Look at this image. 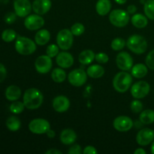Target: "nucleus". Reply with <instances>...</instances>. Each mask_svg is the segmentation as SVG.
Wrapping results in <instances>:
<instances>
[{"mask_svg":"<svg viewBox=\"0 0 154 154\" xmlns=\"http://www.w3.org/2000/svg\"><path fill=\"white\" fill-rule=\"evenodd\" d=\"M44 96L37 88L27 89L23 94V102L27 109L35 110L40 108L43 103Z\"/></svg>","mask_w":154,"mask_h":154,"instance_id":"obj_1","label":"nucleus"},{"mask_svg":"<svg viewBox=\"0 0 154 154\" xmlns=\"http://www.w3.org/2000/svg\"><path fill=\"white\" fill-rule=\"evenodd\" d=\"M132 84V76L126 71L118 72L113 79V87L118 93H125L131 88Z\"/></svg>","mask_w":154,"mask_h":154,"instance_id":"obj_2","label":"nucleus"},{"mask_svg":"<svg viewBox=\"0 0 154 154\" xmlns=\"http://www.w3.org/2000/svg\"><path fill=\"white\" fill-rule=\"evenodd\" d=\"M36 48L35 42L27 37L18 36L15 41V50L21 55H31L36 51Z\"/></svg>","mask_w":154,"mask_h":154,"instance_id":"obj_3","label":"nucleus"},{"mask_svg":"<svg viewBox=\"0 0 154 154\" xmlns=\"http://www.w3.org/2000/svg\"><path fill=\"white\" fill-rule=\"evenodd\" d=\"M126 46L129 51L135 54H143L147 49V42L143 36L139 35H132L126 42Z\"/></svg>","mask_w":154,"mask_h":154,"instance_id":"obj_4","label":"nucleus"},{"mask_svg":"<svg viewBox=\"0 0 154 154\" xmlns=\"http://www.w3.org/2000/svg\"><path fill=\"white\" fill-rule=\"evenodd\" d=\"M109 20L114 26L123 28L129 23L130 17L126 11L123 9H114L110 13Z\"/></svg>","mask_w":154,"mask_h":154,"instance_id":"obj_5","label":"nucleus"},{"mask_svg":"<svg viewBox=\"0 0 154 154\" xmlns=\"http://www.w3.org/2000/svg\"><path fill=\"white\" fill-rule=\"evenodd\" d=\"M74 35L68 29L60 30L57 35V43L59 48L63 51H68L72 47L74 42Z\"/></svg>","mask_w":154,"mask_h":154,"instance_id":"obj_6","label":"nucleus"},{"mask_svg":"<svg viewBox=\"0 0 154 154\" xmlns=\"http://www.w3.org/2000/svg\"><path fill=\"white\" fill-rule=\"evenodd\" d=\"M29 129L32 133L36 135L46 134L51 129V124L45 119L36 118L31 120L29 123Z\"/></svg>","mask_w":154,"mask_h":154,"instance_id":"obj_7","label":"nucleus"},{"mask_svg":"<svg viewBox=\"0 0 154 154\" xmlns=\"http://www.w3.org/2000/svg\"><path fill=\"white\" fill-rule=\"evenodd\" d=\"M150 86L147 81H140L135 82L131 87V95L134 99H144L150 93Z\"/></svg>","mask_w":154,"mask_h":154,"instance_id":"obj_8","label":"nucleus"},{"mask_svg":"<svg viewBox=\"0 0 154 154\" xmlns=\"http://www.w3.org/2000/svg\"><path fill=\"white\" fill-rule=\"evenodd\" d=\"M87 72L83 69H74L68 75V80L69 84L74 87H81L87 82Z\"/></svg>","mask_w":154,"mask_h":154,"instance_id":"obj_9","label":"nucleus"},{"mask_svg":"<svg viewBox=\"0 0 154 154\" xmlns=\"http://www.w3.org/2000/svg\"><path fill=\"white\" fill-rule=\"evenodd\" d=\"M134 126V122L128 116H119L114 119L113 126L117 131L120 132H129Z\"/></svg>","mask_w":154,"mask_h":154,"instance_id":"obj_10","label":"nucleus"},{"mask_svg":"<svg viewBox=\"0 0 154 154\" xmlns=\"http://www.w3.org/2000/svg\"><path fill=\"white\" fill-rule=\"evenodd\" d=\"M14 9L17 17H26L31 13L32 5L29 0H14Z\"/></svg>","mask_w":154,"mask_h":154,"instance_id":"obj_11","label":"nucleus"},{"mask_svg":"<svg viewBox=\"0 0 154 154\" xmlns=\"http://www.w3.org/2000/svg\"><path fill=\"white\" fill-rule=\"evenodd\" d=\"M116 63L120 70L127 71L131 70L133 66V59L129 53L126 51L120 52L116 57Z\"/></svg>","mask_w":154,"mask_h":154,"instance_id":"obj_12","label":"nucleus"},{"mask_svg":"<svg viewBox=\"0 0 154 154\" xmlns=\"http://www.w3.org/2000/svg\"><path fill=\"white\" fill-rule=\"evenodd\" d=\"M45 25V20L42 17V15L37 14H30L26 17L24 20V26L26 28L31 31L38 30L43 27Z\"/></svg>","mask_w":154,"mask_h":154,"instance_id":"obj_13","label":"nucleus"},{"mask_svg":"<svg viewBox=\"0 0 154 154\" xmlns=\"http://www.w3.org/2000/svg\"><path fill=\"white\" fill-rule=\"evenodd\" d=\"M53 66L52 58L49 56H39L35 62V67L36 71L40 74H47L51 70Z\"/></svg>","mask_w":154,"mask_h":154,"instance_id":"obj_14","label":"nucleus"},{"mask_svg":"<svg viewBox=\"0 0 154 154\" xmlns=\"http://www.w3.org/2000/svg\"><path fill=\"white\" fill-rule=\"evenodd\" d=\"M154 141V131L149 128L139 130L136 135V142L140 146H147Z\"/></svg>","mask_w":154,"mask_h":154,"instance_id":"obj_15","label":"nucleus"},{"mask_svg":"<svg viewBox=\"0 0 154 154\" xmlns=\"http://www.w3.org/2000/svg\"><path fill=\"white\" fill-rule=\"evenodd\" d=\"M56 62L59 67L63 69H69L72 67L74 64V57L70 53L66 52V51H63L60 52L58 55L56 57Z\"/></svg>","mask_w":154,"mask_h":154,"instance_id":"obj_16","label":"nucleus"},{"mask_svg":"<svg viewBox=\"0 0 154 154\" xmlns=\"http://www.w3.org/2000/svg\"><path fill=\"white\" fill-rule=\"evenodd\" d=\"M32 5L35 14L44 15L51 10L52 2L51 0H34Z\"/></svg>","mask_w":154,"mask_h":154,"instance_id":"obj_17","label":"nucleus"},{"mask_svg":"<svg viewBox=\"0 0 154 154\" xmlns=\"http://www.w3.org/2000/svg\"><path fill=\"white\" fill-rule=\"evenodd\" d=\"M52 105L57 112L64 113L69 110L70 107V101L66 96H58L54 99Z\"/></svg>","mask_w":154,"mask_h":154,"instance_id":"obj_18","label":"nucleus"},{"mask_svg":"<svg viewBox=\"0 0 154 154\" xmlns=\"http://www.w3.org/2000/svg\"><path fill=\"white\" fill-rule=\"evenodd\" d=\"M77 134L73 129H65L60 133V141L65 145H71L76 141Z\"/></svg>","mask_w":154,"mask_h":154,"instance_id":"obj_19","label":"nucleus"},{"mask_svg":"<svg viewBox=\"0 0 154 154\" xmlns=\"http://www.w3.org/2000/svg\"><path fill=\"white\" fill-rule=\"evenodd\" d=\"M147 73H148V67L147 66V65H144L143 63L135 64L131 69L132 76L135 78H138V79L144 78L147 75Z\"/></svg>","mask_w":154,"mask_h":154,"instance_id":"obj_20","label":"nucleus"},{"mask_svg":"<svg viewBox=\"0 0 154 154\" xmlns=\"http://www.w3.org/2000/svg\"><path fill=\"white\" fill-rule=\"evenodd\" d=\"M21 96V90L16 85H11L5 90V97L10 102L18 100Z\"/></svg>","mask_w":154,"mask_h":154,"instance_id":"obj_21","label":"nucleus"},{"mask_svg":"<svg viewBox=\"0 0 154 154\" xmlns=\"http://www.w3.org/2000/svg\"><path fill=\"white\" fill-rule=\"evenodd\" d=\"M111 9V2L110 0H98L96 4V11L100 16H105Z\"/></svg>","mask_w":154,"mask_h":154,"instance_id":"obj_22","label":"nucleus"},{"mask_svg":"<svg viewBox=\"0 0 154 154\" xmlns=\"http://www.w3.org/2000/svg\"><path fill=\"white\" fill-rule=\"evenodd\" d=\"M50 39H51V33L48 30L45 29H39L35 35V42L36 45H40V46L47 45L49 42Z\"/></svg>","mask_w":154,"mask_h":154,"instance_id":"obj_23","label":"nucleus"},{"mask_svg":"<svg viewBox=\"0 0 154 154\" xmlns=\"http://www.w3.org/2000/svg\"><path fill=\"white\" fill-rule=\"evenodd\" d=\"M132 25L138 29H144L148 24V18L142 14H135L131 18Z\"/></svg>","mask_w":154,"mask_h":154,"instance_id":"obj_24","label":"nucleus"},{"mask_svg":"<svg viewBox=\"0 0 154 154\" xmlns=\"http://www.w3.org/2000/svg\"><path fill=\"white\" fill-rule=\"evenodd\" d=\"M96 54L92 50H85L81 52L78 56V60L82 65H90L95 60Z\"/></svg>","mask_w":154,"mask_h":154,"instance_id":"obj_25","label":"nucleus"},{"mask_svg":"<svg viewBox=\"0 0 154 154\" xmlns=\"http://www.w3.org/2000/svg\"><path fill=\"white\" fill-rule=\"evenodd\" d=\"M87 74L91 78H100L105 74V69L100 65H92L87 68Z\"/></svg>","mask_w":154,"mask_h":154,"instance_id":"obj_26","label":"nucleus"},{"mask_svg":"<svg viewBox=\"0 0 154 154\" xmlns=\"http://www.w3.org/2000/svg\"><path fill=\"white\" fill-rule=\"evenodd\" d=\"M139 120L144 125H150L154 123V111L147 109L140 113Z\"/></svg>","mask_w":154,"mask_h":154,"instance_id":"obj_27","label":"nucleus"},{"mask_svg":"<svg viewBox=\"0 0 154 154\" xmlns=\"http://www.w3.org/2000/svg\"><path fill=\"white\" fill-rule=\"evenodd\" d=\"M66 72L63 68H56L52 71L51 78L56 83H63L66 79Z\"/></svg>","mask_w":154,"mask_h":154,"instance_id":"obj_28","label":"nucleus"},{"mask_svg":"<svg viewBox=\"0 0 154 154\" xmlns=\"http://www.w3.org/2000/svg\"><path fill=\"white\" fill-rule=\"evenodd\" d=\"M6 126L11 132H17L21 126V122L15 116H11L6 120Z\"/></svg>","mask_w":154,"mask_h":154,"instance_id":"obj_29","label":"nucleus"},{"mask_svg":"<svg viewBox=\"0 0 154 154\" xmlns=\"http://www.w3.org/2000/svg\"><path fill=\"white\" fill-rule=\"evenodd\" d=\"M144 11L148 19L154 20V0H146L144 4Z\"/></svg>","mask_w":154,"mask_h":154,"instance_id":"obj_30","label":"nucleus"},{"mask_svg":"<svg viewBox=\"0 0 154 154\" xmlns=\"http://www.w3.org/2000/svg\"><path fill=\"white\" fill-rule=\"evenodd\" d=\"M2 38L5 42H11L17 38V32L14 29H8L2 33Z\"/></svg>","mask_w":154,"mask_h":154,"instance_id":"obj_31","label":"nucleus"},{"mask_svg":"<svg viewBox=\"0 0 154 154\" xmlns=\"http://www.w3.org/2000/svg\"><path fill=\"white\" fill-rule=\"evenodd\" d=\"M25 105L23 102H20V101H14L10 105V111L11 112L14 114H20L24 111L25 108Z\"/></svg>","mask_w":154,"mask_h":154,"instance_id":"obj_32","label":"nucleus"},{"mask_svg":"<svg viewBox=\"0 0 154 154\" xmlns=\"http://www.w3.org/2000/svg\"><path fill=\"white\" fill-rule=\"evenodd\" d=\"M126 43V41L122 38H116L111 42V49L115 51H120L125 48Z\"/></svg>","mask_w":154,"mask_h":154,"instance_id":"obj_33","label":"nucleus"},{"mask_svg":"<svg viewBox=\"0 0 154 154\" xmlns=\"http://www.w3.org/2000/svg\"><path fill=\"white\" fill-rule=\"evenodd\" d=\"M71 31H72V34L75 36H80L85 31V27H84V24L81 23H75V24L72 26L71 27Z\"/></svg>","mask_w":154,"mask_h":154,"instance_id":"obj_34","label":"nucleus"},{"mask_svg":"<svg viewBox=\"0 0 154 154\" xmlns=\"http://www.w3.org/2000/svg\"><path fill=\"white\" fill-rule=\"evenodd\" d=\"M143 108H144L143 103L141 101L137 99L132 101L130 104L131 110L135 114H139V113H141L143 111Z\"/></svg>","mask_w":154,"mask_h":154,"instance_id":"obj_35","label":"nucleus"},{"mask_svg":"<svg viewBox=\"0 0 154 154\" xmlns=\"http://www.w3.org/2000/svg\"><path fill=\"white\" fill-rule=\"evenodd\" d=\"M60 48L57 45H54V44L50 45H48L46 49V54L51 58H54L58 55V54L60 53Z\"/></svg>","mask_w":154,"mask_h":154,"instance_id":"obj_36","label":"nucleus"},{"mask_svg":"<svg viewBox=\"0 0 154 154\" xmlns=\"http://www.w3.org/2000/svg\"><path fill=\"white\" fill-rule=\"evenodd\" d=\"M95 60L99 64H105L108 62L109 60V57L107 54L105 53H98L96 54L95 57Z\"/></svg>","mask_w":154,"mask_h":154,"instance_id":"obj_37","label":"nucleus"},{"mask_svg":"<svg viewBox=\"0 0 154 154\" xmlns=\"http://www.w3.org/2000/svg\"><path fill=\"white\" fill-rule=\"evenodd\" d=\"M145 64L148 69L154 70V50L148 53L145 59Z\"/></svg>","mask_w":154,"mask_h":154,"instance_id":"obj_38","label":"nucleus"},{"mask_svg":"<svg viewBox=\"0 0 154 154\" xmlns=\"http://www.w3.org/2000/svg\"><path fill=\"white\" fill-rule=\"evenodd\" d=\"M17 15L16 14V13H14V12H8L5 14V22L8 24H12L16 21L17 19Z\"/></svg>","mask_w":154,"mask_h":154,"instance_id":"obj_39","label":"nucleus"},{"mask_svg":"<svg viewBox=\"0 0 154 154\" xmlns=\"http://www.w3.org/2000/svg\"><path fill=\"white\" fill-rule=\"evenodd\" d=\"M82 153V148L79 144H74L68 150L69 154H81Z\"/></svg>","mask_w":154,"mask_h":154,"instance_id":"obj_40","label":"nucleus"},{"mask_svg":"<svg viewBox=\"0 0 154 154\" xmlns=\"http://www.w3.org/2000/svg\"><path fill=\"white\" fill-rule=\"evenodd\" d=\"M83 153L84 154H97L98 151L96 148L93 146L89 145L87 146L83 150Z\"/></svg>","mask_w":154,"mask_h":154,"instance_id":"obj_41","label":"nucleus"},{"mask_svg":"<svg viewBox=\"0 0 154 154\" xmlns=\"http://www.w3.org/2000/svg\"><path fill=\"white\" fill-rule=\"evenodd\" d=\"M7 76V70L5 66L0 63V83L2 82Z\"/></svg>","mask_w":154,"mask_h":154,"instance_id":"obj_42","label":"nucleus"},{"mask_svg":"<svg viewBox=\"0 0 154 154\" xmlns=\"http://www.w3.org/2000/svg\"><path fill=\"white\" fill-rule=\"evenodd\" d=\"M126 11L129 14H134L135 12L137 11V7L135 5H130L127 7Z\"/></svg>","mask_w":154,"mask_h":154,"instance_id":"obj_43","label":"nucleus"},{"mask_svg":"<svg viewBox=\"0 0 154 154\" xmlns=\"http://www.w3.org/2000/svg\"><path fill=\"white\" fill-rule=\"evenodd\" d=\"M45 153L46 154H62L63 153V152L60 151V150H57V149L51 148V149H50V150H47V151L45 152Z\"/></svg>","mask_w":154,"mask_h":154,"instance_id":"obj_44","label":"nucleus"},{"mask_svg":"<svg viewBox=\"0 0 154 154\" xmlns=\"http://www.w3.org/2000/svg\"><path fill=\"white\" fill-rule=\"evenodd\" d=\"M147 152L144 149L141 148V147H139V148H137L136 150L134 151V154H146Z\"/></svg>","mask_w":154,"mask_h":154,"instance_id":"obj_45","label":"nucleus"},{"mask_svg":"<svg viewBox=\"0 0 154 154\" xmlns=\"http://www.w3.org/2000/svg\"><path fill=\"white\" fill-rule=\"evenodd\" d=\"M46 134H47V135H48V138H54L56 135L55 132H54V130H52V129H49V130H48V132H47Z\"/></svg>","mask_w":154,"mask_h":154,"instance_id":"obj_46","label":"nucleus"},{"mask_svg":"<svg viewBox=\"0 0 154 154\" xmlns=\"http://www.w3.org/2000/svg\"><path fill=\"white\" fill-rule=\"evenodd\" d=\"M114 2L119 5H124L127 2V0H114Z\"/></svg>","mask_w":154,"mask_h":154,"instance_id":"obj_47","label":"nucleus"},{"mask_svg":"<svg viewBox=\"0 0 154 154\" xmlns=\"http://www.w3.org/2000/svg\"><path fill=\"white\" fill-rule=\"evenodd\" d=\"M150 151H151L152 153L154 154V141L152 142L151 147H150Z\"/></svg>","mask_w":154,"mask_h":154,"instance_id":"obj_48","label":"nucleus"}]
</instances>
